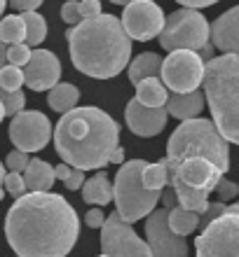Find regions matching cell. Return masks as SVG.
<instances>
[{
  "mask_svg": "<svg viewBox=\"0 0 239 257\" xmlns=\"http://www.w3.org/2000/svg\"><path fill=\"white\" fill-rule=\"evenodd\" d=\"M143 159H131V162L122 164L113 183V201L117 206V215L127 224H134L138 220L148 217L160 203V194L162 192L145 190L141 183V173L145 169Z\"/></svg>",
  "mask_w": 239,
  "mask_h": 257,
  "instance_id": "52a82bcc",
  "label": "cell"
},
{
  "mask_svg": "<svg viewBox=\"0 0 239 257\" xmlns=\"http://www.w3.org/2000/svg\"><path fill=\"white\" fill-rule=\"evenodd\" d=\"M26 192H49L54 187V166H49L42 159H31L28 166L21 173Z\"/></svg>",
  "mask_w": 239,
  "mask_h": 257,
  "instance_id": "d6986e66",
  "label": "cell"
},
{
  "mask_svg": "<svg viewBox=\"0 0 239 257\" xmlns=\"http://www.w3.org/2000/svg\"><path fill=\"white\" fill-rule=\"evenodd\" d=\"M124 119L129 131H134L136 136H157L167 124V110L164 108H143L136 98H131L124 108Z\"/></svg>",
  "mask_w": 239,
  "mask_h": 257,
  "instance_id": "2e32d148",
  "label": "cell"
},
{
  "mask_svg": "<svg viewBox=\"0 0 239 257\" xmlns=\"http://www.w3.org/2000/svg\"><path fill=\"white\" fill-rule=\"evenodd\" d=\"M169 94H167V87L162 84L160 77H150V80H143L136 84V101L143 105V108H164Z\"/></svg>",
  "mask_w": 239,
  "mask_h": 257,
  "instance_id": "7402d4cb",
  "label": "cell"
},
{
  "mask_svg": "<svg viewBox=\"0 0 239 257\" xmlns=\"http://www.w3.org/2000/svg\"><path fill=\"white\" fill-rule=\"evenodd\" d=\"M80 190H82V201L89 203V206H106V203L113 201V185H110L108 173H103V171L87 178Z\"/></svg>",
  "mask_w": 239,
  "mask_h": 257,
  "instance_id": "ffe728a7",
  "label": "cell"
},
{
  "mask_svg": "<svg viewBox=\"0 0 239 257\" xmlns=\"http://www.w3.org/2000/svg\"><path fill=\"white\" fill-rule=\"evenodd\" d=\"M85 180H87V178H85V171L73 169V171H70V176L63 180V185H66L68 190H80L82 185H85Z\"/></svg>",
  "mask_w": 239,
  "mask_h": 257,
  "instance_id": "74e56055",
  "label": "cell"
},
{
  "mask_svg": "<svg viewBox=\"0 0 239 257\" xmlns=\"http://www.w3.org/2000/svg\"><path fill=\"white\" fill-rule=\"evenodd\" d=\"M5 236L17 257H66L80 236V217L61 194L26 192L7 210Z\"/></svg>",
  "mask_w": 239,
  "mask_h": 257,
  "instance_id": "6da1fadb",
  "label": "cell"
},
{
  "mask_svg": "<svg viewBox=\"0 0 239 257\" xmlns=\"http://www.w3.org/2000/svg\"><path fill=\"white\" fill-rule=\"evenodd\" d=\"M61 77V61L47 49H35L26 68H24V84L33 91H47L59 84Z\"/></svg>",
  "mask_w": 239,
  "mask_h": 257,
  "instance_id": "9a60e30c",
  "label": "cell"
},
{
  "mask_svg": "<svg viewBox=\"0 0 239 257\" xmlns=\"http://www.w3.org/2000/svg\"><path fill=\"white\" fill-rule=\"evenodd\" d=\"M3 190L7 194H12L14 199L26 194V185H24V178L21 173H5V180H3Z\"/></svg>",
  "mask_w": 239,
  "mask_h": 257,
  "instance_id": "4dcf8cb0",
  "label": "cell"
},
{
  "mask_svg": "<svg viewBox=\"0 0 239 257\" xmlns=\"http://www.w3.org/2000/svg\"><path fill=\"white\" fill-rule=\"evenodd\" d=\"M216 194H218V201L225 203V201H232L239 196V185L232 183V180H227V178H220L218 185H216Z\"/></svg>",
  "mask_w": 239,
  "mask_h": 257,
  "instance_id": "1f68e13d",
  "label": "cell"
},
{
  "mask_svg": "<svg viewBox=\"0 0 239 257\" xmlns=\"http://www.w3.org/2000/svg\"><path fill=\"white\" fill-rule=\"evenodd\" d=\"M28 162H31V157H28L26 152H21V150H12V152L7 155V159H5V166L10 169V173H24V169L28 166Z\"/></svg>",
  "mask_w": 239,
  "mask_h": 257,
  "instance_id": "d6a6232c",
  "label": "cell"
},
{
  "mask_svg": "<svg viewBox=\"0 0 239 257\" xmlns=\"http://www.w3.org/2000/svg\"><path fill=\"white\" fill-rule=\"evenodd\" d=\"M103 222H106V215H103L101 208H89L87 215H85V224L89 229H101Z\"/></svg>",
  "mask_w": 239,
  "mask_h": 257,
  "instance_id": "8d00e7d4",
  "label": "cell"
},
{
  "mask_svg": "<svg viewBox=\"0 0 239 257\" xmlns=\"http://www.w3.org/2000/svg\"><path fill=\"white\" fill-rule=\"evenodd\" d=\"M160 80L174 94L197 91L204 80V61L197 52H169V56L162 59Z\"/></svg>",
  "mask_w": 239,
  "mask_h": 257,
  "instance_id": "30bf717a",
  "label": "cell"
},
{
  "mask_svg": "<svg viewBox=\"0 0 239 257\" xmlns=\"http://www.w3.org/2000/svg\"><path fill=\"white\" fill-rule=\"evenodd\" d=\"M237 203H239V201H237Z\"/></svg>",
  "mask_w": 239,
  "mask_h": 257,
  "instance_id": "816d5d0a",
  "label": "cell"
},
{
  "mask_svg": "<svg viewBox=\"0 0 239 257\" xmlns=\"http://www.w3.org/2000/svg\"><path fill=\"white\" fill-rule=\"evenodd\" d=\"M77 101H80V89H77L75 84H56L54 89H49L47 103L54 112L66 115L70 110H75Z\"/></svg>",
  "mask_w": 239,
  "mask_h": 257,
  "instance_id": "603a6c76",
  "label": "cell"
},
{
  "mask_svg": "<svg viewBox=\"0 0 239 257\" xmlns=\"http://www.w3.org/2000/svg\"><path fill=\"white\" fill-rule=\"evenodd\" d=\"M5 119V112H3V105H0V122Z\"/></svg>",
  "mask_w": 239,
  "mask_h": 257,
  "instance_id": "c3c4849f",
  "label": "cell"
},
{
  "mask_svg": "<svg viewBox=\"0 0 239 257\" xmlns=\"http://www.w3.org/2000/svg\"><path fill=\"white\" fill-rule=\"evenodd\" d=\"M141 183H143L145 190L162 192L164 187L169 185V171H167L164 162H157V164H145L143 173H141Z\"/></svg>",
  "mask_w": 239,
  "mask_h": 257,
  "instance_id": "4316f807",
  "label": "cell"
},
{
  "mask_svg": "<svg viewBox=\"0 0 239 257\" xmlns=\"http://www.w3.org/2000/svg\"><path fill=\"white\" fill-rule=\"evenodd\" d=\"M5 3L7 0H0V14H3V10H5Z\"/></svg>",
  "mask_w": 239,
  "mask_h": 257,
  "instance_id": "7dc6e473",
  "label": "cell"
},
{
  "mask_svg": "<svg viewBox=\"0 0 239 257\" xmlns=\"http://www.w3.org/2000/svg\"><path fill=\"white\" fill-rule=\"evenodd\" d=\"M225 203H220V201H209V208L204 210V215H199V227H202V229H204L206 224L209 222H213V220H216V217H220L223 215V213H225Z\"/></svg>",
  "mask_w": 239,
  "mask_h": 257,
  "instance_id": "e575fe53",
  "label": "cell"
},
{
  "mask_svg": "<svg viewBox=\"0 0 239 257\" xmlns=\"http://www.w3.org/2000/svg\"><path fill=\"white\" fill-rule=\"evenodd\" d=\"M3 196H5V190H3V187H0V201H3Z\"/></svg>",
  "mask_w": 239,
  "mask_h": 257,
  "instance_id": "681fc988",
  "label": "cell"
},
{
  "mask_svg": "<svg viewBox=\"0 0 239 257\" xmlns=\"http://www.w3.org/2000/svg\"><path fill=\"white\" fill-rule=\"evenodd\" d=\"M54 145L70 169H103L120 148V126L99 108H75L59 119Z\"/></svg>",
  "mask_w": 239,
  "mask_h": 257,
  "instance_id": "7a4b0ae2",
  "label": "cell"
},
{
  "mask_svg": "<svg viewBox=\"0 0 239 257\" xmlns=\"http://www.w3.org/2000/svg\"><path fill=\"white\" fill-rule=\"evenodd\" d=\"M101 3L99 0H80V17L82 21L87 19H96V17H101Z\"/></svg>",
  "mask_w": 239,
  "mask_h": 257,
  "instance_id": "d590c367",
  "label": "cell"
},
{
  "mask_svg": "<svg viewBox=\"0 0 239 257\" xmlns=\"http://www.w3.org/2000/svg\"><path fill=\"white\" fill-rule=\"evenodd\" d=\"M3 180H5V166L0 164V187H3Z\"/></svg>",
  "mask_w": 239,
  "mask_h": 257,
  "instance_id": "f6af8a7d",
  "label": "cell"
},
{
  "mask_svg": "<svg viewBox=\"0 0 239 257\" xmlns=\"http://www.w3.org/2000/svg\"><path fill=\"white\" fill-rule=\"evenodd\" d=\"M101 250L106 257H152L148 243L117 213H110L101 227Z\"/></svg>",
  "mask_w": 239,
  "mask_h": 257,
  "instance_id": "8fae6325",
  "label": "cell"
},
{
  "mask_svg": "<svg viewBox=\"0 0 239 257\" xmlns=\"http://www.w3.org/2000/svg\"><path fill=\"white\" fill-rule=\"evenodd\" d=\"M197 257H239V203L202 229L195 241Z\"/></svg>",
  "mask_w": 239,
  "mask_h": 257,
  "instance_id": "9c48e42d",
  "label": "cell"
},
{
  "mask_svg": "<svg viewBox=\"0 0 239 257\" xmlns=\"http://www.w3.org/2000/svg\"><path fill=\"white\" fill-rule=\"evenodd\" d=\"M213 47H218L223 54L239 56V5L227 10L213 21L211 38Z\"/></svg>",
  "mask_w": 239,
  "mask_h": 257,
  "instance_id": "e0dca14e",
  "label": "cell"
},
{
  "mask_svg": "<svg viewBox=\"0 0 239 257\" xmlns=\"http://www.w3.org/2000/svg\"><path fill=\"white\" fill-rule=\"evenodd\" d=\"M0 40L5 42L7 47L10 45H21L26 40V28H24V21H21L19 14H10L0 21Z\"/></svg>",
  "mask_w": 239,
  "mask_h": 257,
  "instance_id": "484cf974",
  "label": "cell"
},
{
  "mask_svg": "<svg viewBox=\"0 0 239 257\" xmlns=\"http://www.w3.org/2000/svg\"><path fill=\"white\" fill-rule=\"evenodd\" d=\"M110 3H117V5H129V3H134V0H110Z\"/></svg>",
  "mask_w": 239,
  "mask_h": 257,
  "instance_id": "bcb514c9",
  "label": "cell"
},
{
  "mask_svg": "<svg viewBox=\"0 0 239 257\" xmlns=\"http://www.w3.org/2000/svg\"><path fill=\"white\" fill-rule=\"evenodd\" d=\"M52 138V122L38 110H24L17 117H12L10 124V141L14 143V150L21 152H38Z\"/></svg>",
  "mask_w": 239,
  "mask_h": 257,
  "instance_id": "7c38bea8",
  "label": "cell"
},
{
  "mask_svg": "<svg viewBox=\"0 0 239 257\" xmlns=\"http://www.w3.org/2000/svg\"><path fill=\"white\" fill-rule=\"evenodd\" d=\"M70 171L73 169H70L68 164H59V166H54V178L56 180H66L70 176Z\"/></svg>",
  "mask_w": 239,
  "mask_h": 257,
  "instance_id": "b9f144b4",
  "label": "cell"
},
{
  "mask_svg": "<svg viewBox=\"0 0 239 257\" xmlns=\"http://www.w3.org/2000/svg\"><path fill=\"white\" fill-rule=\"evenodd\" d=\"M7 66V45L0 40V70Z\"/></svg>",
  "mask_w": 239,
  "mask_h": 257,
  "instance_id": "7bdbcfd3",
  "label": "cell"
},
{
  "mask_svg": "<svg viewBox=\"0 0 239 257\" xmlns=\"http://www.w3.org/2000/svg\"><path fill=\"white\" fill-rule=\"evenodd\" d=\"M157 38L167 52H197V54L202 52L204 56H209L211 52L209 45L211 24L202 12L188 7H181L169 17H164L162 33Z\"/></svg>",
  "mask_w": 239,
  "mask_h": 257,
  "instance_id": "ba28073f",
  "label": "cell"
},
{
  "mask_svg": "<svg viewBox=\"0 0 239 257\" xmlns=\"http://www.w3.org/2000/svg\"><path fill=\"white\" fill-rule=\"evenodd\" d=\"M21 84H24V70L7 63L0 70V89L3 91H21Z\"/></svg>",
  "mask_w": 239,
  "mask_h": 257,
  "instance_id": "f1b7e54d",
  "label": "cell"
},
{
  "mask_svg": "<svg viewBox=\"0 0 239 257\" xmlns=\"http://www.w3.org/2000/svg\"><path fill=\"white\" fill-rule=\"evenodd\" d=\"M204 101L213 126L227 143L239 145V56L223 54L204 63Z\"/></svg>",
  "mask_w": 239,
  "mask_h": 257,
  "instance_id": "277c9868",
  "label": "cell"
},
{
  "mask_svg": "<svg viewBox=\"0 0 239 257\" xmlns=\"http://www.w3.org/2000/svg\"><path fill=\"white\" fill-rule=\"evenodd\" d=\"M31 54H33V49L28 47L26 42H21V45H10V47H7V63L21 68L28 63Z\"/></svg>",
  "mask_w": 239,
  "mask_h": 257,
  "instance_id": "f546056e",
  "label": "cell"
},
{
  "mask_svg": "<svg viewBox=\"0 0 239 257\" xmlns=\"http://www.w3.org/2000/svg\"><path fill=\"white\" fill-rule=\"evenodd\" d=\"M167 208L152 210L145 220V243L152 257H188L185 238L176 236L167 224Z\"/></svg>",
  "mask_w": 239,
  "mask_h": 257,
  "instance_id": "5bb4252c",
  "label": "cell"
},
{
  "mask_svg": "<svg viewBox=\"0 0 239 257\" xmlns=\"http://www.w3.org/2000/svg\"><path fill=\"white\" fill-rule=\"evenodd\" d=\"M99 257H106V255H99Z\"/></svg>",
  "mask_w": 239,
  "mask_h": 257,
  "instance_id": "f907efd6",
  "label": "cell"
},
{
  "mask_svg": "<svg viewBox=\"0 0 239 257\" xmlns=\"http://www.w3.org/2000/svg\"><path fill=\"white\" fill-rule=\"evenodd\" d=\"M0 105H3L5 117H17L19 112H24L26 96H24V91H3L0 89Z\"/></svg>",
  "mask_w": 239,
  "mask_h": 257,
  "instance_id": "83f0119b",
  "label": "cell"
},
{
  "mask_svg": "<svg viewBox=\"0 0 239 257\" xmlns=\"http://www.w3.org/2000/svg\"><path fill=\"white\" fill-rule=\"evenodd\" d=\"M61 19L66 24H70V28L77 26L82 21L80 17V0H68V3H63L61 5Z\"/></svg>",
  "mask_w": 239,
  "mask_h": 257,
  "instance_id": "836d02e7",
  "label": "cell"
},
{
  "mask_svg": "<svg viewBox=\"0 0 239 257\" xmlns=\"http://www.w3.org/2000/svg\"><path fill=\"white\" fill-rule=\"evenodd\" d=\"M12 7L21 10V12H35V7L42 5V0H10Z\"/></svg>",
  "mask_w": 239,
  "mask_h": 257,
  "instance_id": "f35d334b",
  "label": "cell"
},
{
  "mask_svg": "<svg viewBox=\"0 0 239 257\" xmlns=\"http://www.w3.org/2000/svg\"><path fill=\"white\" fill-rule=\"evenodd\" d=\"M120 24H122L124 33L129 35V40L134 38V40L148 42L162 33L164 12L152 0H134L124 7Z\"/></svg>",
  "mask_w": 239,
  "mask_h": 257,
  "instance_id": "4fadbf2b",
  "label": "cell"
},
{
  "mask_svg": "<svg viewBox=\"0 0 239 257\" xmlns=\"http://www.w3.org/2000/svg\"><path fill=\"white\" fill-rule=\"evenodd\" d=\"M110 162H113V164H122L124 162V150L117 148L115 152H113V157H110Z\"/></svg>",
  "mask_w": 239,
  "mask_h": 257,
  "instance_id": "ee69618b",
  "label": "cell"
},
{
  "mask_svg": "<svg viewBox=\"0 0 239 257\" xmlns=\"http://www.w3.org/2000/svg\"><path fill=\"white\" fill-rule=\"evenodd\" d=\"M188 157H202L216 164L223 176L230 169V148L227 141L218 134V128L213 126L211 119H190L183 122L181 126L171 134L167 143V157L164 162H181Z\"/></svg>",
  "mask_w": 239,
  "mask_h": 257,
  "instance_id": "8992f818",
  "label": "cell"
},
{
  "mask_svg": "<svg viewBox=\"0 0 239 257\" xmlns=\"http://www.w3.org/2000/svg\"><path fill=\"white\" fill-rule=\"evenodd\" d=\"M167 115L176 117L181 122H190L197 119L199 112L204 110V94L202 91H190V94H169L167 103H164Z\"/></svg>",
  "mask_w": 239,
  "mask_h": 257,
  "instance_id": "ac0fdd59",
  "label": "cell"
},
{
  "mask_svg": "<svg viewBox=\"0 0 239 257\" xmlns=\"http://www.w3.org/2000/svg\"><path fill=\"white\" fill-rule=\"evenodd\" d=\"M21 21H24V28H26V45H40L45 38H47V21L45 17L38 12H21L19 14Z\"/></svg>",
  "mask_w": 239,
  "mask_h": 257,
  "instance_id": "d4e9b609",
  "label": "cell"
},
{
  "mask_svg": "<svg viewBox=\"0 0 239 257\" xmlns=\"http://www.w3.org/2000/svg\"><path fill=\"white\" fill-rule=\"evenodd\" d=\"M68 47L73 66L82 75L96 80H110L129 66L131 40L122 24L113 14H101L96 19L80 21L68 28Z\"/></svg>",
  "mask_w": 239,
  "mask_h": 257,
  "instance_id": "3957f363",
  "label": "cell"
},
{
  "mask_svg": "<svg viewBox=\"0 0 239 257\" xmlns=\"http://www.w3.org/2000/svg\"><path fill=\"white\" fill-rule=\"evenodd\" d=\"M176 3H181V5L188 7V10H197V7L213 5V3H218V0H176Z\"/></svg>",
  "mask_w": 239,
  "mask_h": 257,
  "instance_id": "ab89813d",
  "label": "cell"
},
{
  "mask_svg": "<svg viewBox=\"0 0 239 257\" xmlns=\"http://www.w3.org/2000/svg\"><path fill=\"white\" fill-rule=\"evenodd\" d=\"M160 201L164 203V208H167V210H171V208H174V206H178V203H176V194H174V190H167V192H162V194H160Z\"/></svg>",
  "mask_w": 239,
  "mask_h": 257,
  "instance_id": "60d3db41",
  "label": "cell"
},
{
  "mask_svg": "<svg viewBox=\"0 0 239 257\" xmlns=\"http://www.w3.org/2000/svg\"><path fill=\"white\" fill-rule=\"evenodd\" d=\"M164 166L169 171V185L176 194L178 206L204 215V210L209 208V194H213L218 180L223 178V171L202 157H188L171 164L164 162Z\"/></svg>",
  "mask_w": 239,
  "mask_h": 257,
  "instance_id": "5b68a950",
  "label": "cell"
},
{
  "mask_svg": "<svg viewBox=\"0 0 239 257\" xmlns=\"http://www.w3.org/2000/svg\"><path fill=\"white\" fill-rule=\"evenodd\" d=\"M160 70H162V56L155 52H143L129 63V80L138 84L150 77H160Z\"/></svg>",
  "mask_w": 239,
  "mask_h": 257,
  "instance_id": "44dd1931",
  "label": "cell"
},
{
  "mask_svg": "<svg viewBox=\"0 0 239 257\" xmlns=\"http://www.w3.org/2000/svg\"><path fill=\"white\" fill-rule=\"evenodd\" d=\"M167 224H169V229L174 231L176 236L185 238L188 234H192V231L199 227V215L181 208V206H174V208L167 213Z\"/></svg>",
  "mask_w": 239,
  "mask_h": 257,
  "instance_id": "cb8c5ba5",
  "label": "cell"
}]
</instances>
